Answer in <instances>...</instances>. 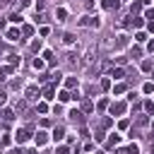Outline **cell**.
Listing matches in <instances>:
<instances>
[{
    "label": "cell",
    "mask_w": 154,
    "mask_h": 154,
    "mask_svg": "<svg viewBox=\"0 0 154 154\" xmlns=\"http://www.w3.org/2000/svg\"><path fill=\"white\" fill-rule=\"evenodd\" d=\"M29 132H31V128H19V130L14 132V142H17V144H22V142H26V140L31 137Z\"/></svg>",
    "instance_id": "obj_1"
},
{
    "label": "cell",
    "mask_w": 154,
    "mask_h": 154,
    "mask_svg": "<svg viewBox=\"0 0 154 154\" xmlns=\"http://www.w3.org/2000/svg\"><path fill=\"white\" fill-rule=\"evenodd\" d=\"M108 111H111V116H123L125 113V103L123 101H116V103L108 106Z\"/></svg>",
    "instance_id": "obj_2"
},
{
    "label": "cell",
    "mask_w": 154,
    "mask_h": 154,
    "mask_svg": "<svg viewBox=\"0 0 154 154\" xmlns=\"http://www.w3.org/2000/svg\"><path fill=\"white\" fill-rule=\"evenodd\" d=\"M79 26H99V19L96 17H82L79 19Z\"/></svg>",
    "instance_id": "obj_3"
},
{
    "label": "cell",
    "mask_w": 154,
    "mask_h": 154,
    "mask_svg": "<svg viewBox=\"0 0 154 154\" xmlns=\"http://www.w3.org/2000/svg\"><path fill=\"white\" fill-rule=\"evenodd\" d=\"M24 94H26V99H31V101H34V99H38V94H41V91H38V87H26V91H24Z\"/></svg>",
    "instance_id": "obj_4"
},
{
    "label": "cell",
    "mask_w": 154,
    "mask_h": 154,
    "mask_svg": "<svg viewBox=\"0 0 154 154\" xmlns=\"http://www.w3.org/2000/svg\"><path fill=\"white\" fill-rule=\"evenodd\" d=\"M34 140H36V144H38V147H43V144H46V142H48V135H46V132H41V130H38V132H36V137H34Z\"/></svg>",
    "instance_id": "obj_5"
},
{
    "label": "cell",
    "mask_w": 154,
    "mask_h": 154,
    "mask_svg": "<svg viewBox=\"0 0 154 154\" xmlns=\"http://www.w3.org/2000/svg\"><path fill=\"white\" fill-rule=\"evenodd\" d=\"M19 36H22V34H19V29H14V26H12V29H7V38H10V41H19Z\"/></svg>",
    "instance_id": "obj_6"
},
{
    "label": "cell",
    "mask_w": 154,
    "mask_h": 154,
    "mask_svg": "<svg viewBox=\"0 0 154 154\" xmlns=\"http://www.w3.org/2000/svg\"><path fill=\"white\" fill-rule=\"evenodd\" d=\"M63 137H65V128H60V125H58V128L53 130V140H55V142H60Z\"/></svg>",
    "instance_id": "obj_7"
},
{
    "label": "cell",
    "mask_w": 154,
    "mask_h": 154,
    "mask_svg": "<svg viewBox=\"0 0 154 154\" xmlns=\"http://www.w3.org/2000/svg\"><path fill=\"white\" fill-rule=\"evenodd\" d=\"M70 99H72V94H70L67 89H63V91L58 94V101H60V103H65V101H70Z\"/></svg>",
    "instance_id": "obj_8"
},
{
    "label": "cell",
    "mask_w": 154,
    "mask_h": 154,
    "mask_svg": "<svg viewBox=\"0 0 154 154\" xmlns=\"http://www.w3.org/2000/svg\"><path fill=\"white\" fill-rule=\"evenodd\" d=\"M19 34H22V36H31V34H34V26H31V24H24V26L19 29Z\"/></svg>",
    "instance_id": "obj_9"
},
{
    "label": "cell",
    "mask_w": 154,
    "mask_h": 154,
    "mask_svg": "<svg viewBox=\"0 0 154 154\" xmlns=\"http://www.w3.org/2000/svg\"><path fill=\"white\" fill-rule=\"evenodd\" d=\"M91 60H94V51H87V53H84V60H82V65L87 67V65H91Z\"/></svg>",
    "instance_id": "obj_10"
},
{
    "label": "cell",
    "mask_w": 154,
    "mask_h": 154,
    "mask_svg": "<svg viewBox=\"0 0 154 154\" xmlns=\"http://www.w3.org/2000/svg\"><path fill=\"white\" fill-rule=\"evenodd\" d=\"M118 5H120L118 0H103V7L106 10H118Z\"/></svg>",
    "instance_id": "obj_11"
},
{
    "label": "cell",
    "mask_w": 154,
    "mask_h": 154,
    "mask_svg": "<svg viewBox=\"0 0 154 154\" xmlns=\"http://www.w3.org/2000/svg\"><path fill=\"white\" fill-rule=\"evenodd\" d=\"M53 94H55V89H53V87H43V96H46L48 101H51V99H55Z\"/></svg>",
    "instance_id": "obj_12"
},
{
    "label": "cell",
    "mask_w": 154,
    "mask_h": 154,
    "mask_svg": "<svg viewBox=\"0 0 154 154\" xmlns=\"http://www.w3.org/2000/svg\"><path fill=\"white\" fill-rule=\"evenodd\" d=\"M82 111H84V113H91V111H94V103H91V101H82Z\"/></svg>",
    "instance_id": "obj_13"
},
{
    "label": "cell",
    "mask_w": 154,
    "mask_h": 154,
    "mask_svg": "<svg viewBox=\"0 0 154 154\" xmlns=\"http://www.w3.org/2000/svg\"><path fill=\"white\" fill-rule=\"evenodd\" d=\"M2 118H5V120H14V111H12V108H5V111H2Z\"/></svg>",
    "instance_id": "obj_14"
},
{
    "label": "cell",
    "mask_w": 154,
    "mask_h": 154,
    "mask_svg": "<svg viewBox=\"0 0 154 154\" xmlns=\"http://www.w3.org/2000/svg\"><path fill=\"white\" fill-rule=\"evenodd\" d=\"M135 41H137V43H144V41H147V34H144V31H137V34H135Z\"/></svg>",
    "instance_id": "obj_15"
},
{
    "label": "cell",
    "mask_w": 154,
    "mask_h": 154,
    "mask_svg": "<svg viewBox=\"0 0 154 154\" xmlns=\"http://www.w3.org/2000/svg\"><path fill=\"white\" fill-rule=\"evenodd\" d=\"M65 87H67V89H75V87H77V79H75V77H67V79H65Z\"/></svg>",
    "instance_id": "obj_16"
},
{
    "label": "cell",
    "mask_w": 154,
    "mask_h": 154,
    "mask_svg": "<svg viewBox=\"0 0 154 154\" xmlns=\"http://www.w3.org/2000/svg\"><path fill=\"white\" fill-rule=\"evenodd\" d=\"M70 118H72L75 123H82V113H79V111H70Z\"/></svg>",
    "instance_id": "obj_17"
},
{
    "label": "cell",
    "mask_w": 154,
    "mask_h": 154,
    "mask_svg": "<svg viewBox=\"0 0 154 154\" xmlns=\"http://www.w3.org/2000/svg\"><path fill=\"white\" fill-rule=\"evenodd\" d=\"M118 142H120V137H118V135H111V137H108V142H106V144H108V147H116V144H118Z\"/></svg>",
    "instance_id": "obj_18"
},
{
    "label": "cell",
    "mask_w": 154,
    "mask_h": 154,
    "mask_svg": "<svg viewBox=\"0 0 154 154\" xmlns=\"http://www.w3.org/2000/svg\"><path fill=\"white\" fill-rule=\"evenodd\" d=\"M130 10H132V14L137 17V12H142V2H132V7H130Z\"/></svg>",
    "instance_id": "obj_19"
},
{
    "label": "cell",
    "mask_w": 154,
    "mask_h": 154,
    "mask_svg": "<svg viewBox=\"0 0 154 154\" xmlns=\"http://www.w3.org/2000/svg\"><path fill=\"white\" fill-rule=\"evenodd\" d=\"M10 22H12V24H22V14H17V12L10 14Z\"/></svg>",
    "instance_id": "obj_20"
},
{
    "label": "cell",
    "mask_w": 154,
    "mask_h": 154,
    "mask_svg": "<svg viewBox=\"0 0 154 154\" xmlns=\"http://www.w3.org/2000/svg\"><path fill=\"white\" fill-rule=\"evenodd\" d=\"M123 75H125V72H123L120 67H113V72H111V77H116V79H120Z\"/></svg>",
    "instance_id": "obj_21"
},
{
    "label": "cell",
    "mask_w": 154,
    "mask_h": 154,
    "mask_svg": "<svg viewBox=\"0 0 154 154\" xmlns=\"http://www.w3.org/2000/svg\"><path fill=\"white\" fill-rule=\"evenodd\" d=\"M142 91H144V94H152V91H154V82H147V84L142 87Z\"/></svg>",
    "instance_id": "obj_22"
},
{
    "label": "cell",
    "mask_w": 154,
    "mask_h": 154,
    "mask_svg": "<svg viewBox=\"0 0 154 154\" xmlns=\"http://www.w3.org/2000/svg\"><path fill=\"white\" fill-rule=\"evenodd\" d=\"M123 91H125V84H120V82H118V84L113 87V94H123Z\"/></svg>",
    "instance_id": "obj_23"
},
{
    "label": "cell",
    "mask_w": 154,
    "mask_h": 154,
    "mask_svg": "<svg viewBox=\"0 0 154 154\" xmlns=\"http://www.w3.org/2000/svg\"><path fill=\"white\" fill-rule=\"evenodd\" d=\"M36 111H38V113H48V103H43V101H41V103L36 106Z\"/></svg>",
    "instance_id": "obj_24"
},
{
    "label": "cell",
    "mask_w": 154,
    "mask_h": 154,
    "mask_svg": "<svg viewBox=\"0 0 154 154\" xmlns=\"http://www.w3.org/2000/svg\"><path fill=\"white\" fill-rule=\"evenodd\" d=\"M144 111L147 113H154V101H144Z\"/></svg>",
    "instance_id": "obj_25"
},
{
    "label": "cell",
    "mask_w": 154,
    "mask_h": 154,
    "mask_svg": "<svg viewBox=\"0 0 154 154\" xmlns=\"http://www.w3.org/2000/svg\"><path fill=\"white\" fill-rule=\"evenodd\" d=\"M118 46H128V36H125V34L118 36Z\"/></svg>",
    "instance_id": "obj_26"
},
{
    "label": "cell",
    "mask_w": 154,
    "mask_h": 154,
    "mask_svg": "<svg viewBox=\"0 0 154 154\" xmlns=\"http://www.w3.org/2000/svg\"><path fill=\"white\" fill-rule=\"evenodd\" d=\"M7 60H10L12 65H17V63H19V55H14V53H10V55H7Z\"/></svg>",
    "instance_id": "obj_27"
},
{
    "label": "cell",
    "mask_w": 154,
    "mask_h": 154,
    "mask_svg": "<svg viewBox=\"0 0 154 154\" xmlns=\"http://www.w3.org/2000/svg\"><path fill=\"white\" fill-rule=\"evenodd\" d=\"M144 17H147L149 22H154V10H152V7H149V10H144Z\"/></svg>",
    "instance_id": "obj_28"
},
{
    "label": "cell",
    "mask_w": 154,
    "mask_h": 154,
    "mask_svg": "<svg viewBox=\"0 0 154 154\" xmlns=\"http://www.w3.org/2000/svg\"><path fill=\"white\" fill-rule=\"evenodd\" d=\"M63 41H65V43H75V34H65Z\"/></svg>",
    "instance_id": "obj_29"
},
{
    "label": "cell",
    "mask_w": 154,
    "mask_h": 154,
    "mask_svg": "<svg viewBox=\"0 0 154 154\" xmlns=\"http://www.w3.org/2000/svg\"><path fill=\"white\" fill-rule=\"evenodd\" d=\"M31 51L38 53V51H41V41H34V43H31Z\"/></svg>",
    "instance_id": "obj_30"
},
{
    "label": "cell",
    "mask_w": 154,
    "mask_h": 154,
    "mask_svg": "<svg viewBox=\"0 0 154 154\" xmlns=\"http://www.w3.org/2000/svg\"><path fill=\"white\" fill-rule=\"evenodd\" d=\"M142 70L149 72V70H152V60H144V63H142Z\"/></svg>",
    "instance_id": "obj_31"
},
{
    "label": "cell",
    "mask_w": 154,
    "mask_h": 154,
    "mask_svg": "<svg viewBox=\"0 0 154 154\" xmlns=\"http://www.w3.org/2000/svg\"><path fill=\"white\" fill-rule=\"evenodd\" d=\"M128 154H140V149H137V144H130V147H128Z\"/></svg>",
    "instance_id": "obj_32"
},
{
    "label": "cell",
    "mask_w": 154,
    "mask_h": 154,
    "mask_svg": "<svg viewBox=\"0 0 154 154\" xmlns=\"http://www.w3.org/2000/svg\"><path fill=\"white\" fill-rule=\"evenodd\" d=\"M43 58H46V60H51V63H53V51H43Z\"/></svg>",
    "instance_id": "obj_33"
},
{
    "label": "cell",
    "mask_w": 154,
    "mask_h": 154,
    "mask_svg": "<svg viewBox=\"0 0 154 154\" xmlns=\"http://www.w3.org/2000/svg\"><path fill=\"white\" fill-rule=\"evenodd\" d=\"M34 67H36V70H41V67H43V60H41V58H36V60H34Z\"/></svg>",
    "instance_id": "obj_34"
},
{
    "label": "cell",
    "mask_w": 154,
    "mask_h": 154,
    "mask_svg": "<svg viewBox=\"0 0 154 154\" xmlns=\"http://www.w3.org/2000/svg\"><path fill=\"white\" fill-rule=\"evenodd\" d=\"M111 87V79H101V89H108Z\"/></svg>",
    "instance_id": "obj_35"
},
{
    "label": "cell",
    "mask_w": 154,
    "mask_h": 154,
    "mask_svg": "<svg viewBox=\"0 0 154 154\" xmlns=\"http://www.w3.org/2000/svg\"><path fill=\"white\" fill-rule=\"evenodd\" d=\"M55 154H67V147H65V144H60V147H58V152H55Z\"/></svg>",
    "instance_id": "obj_36"
},
{
    "label": "cell",
    "mask_w": 154,
    "mask_h": 154,
    "mask_svg": "<svg viewBox=\"0 0 154 154\" xmlns=\"http://www.w3.org/2000/svg\"><path fill=\"white\" fill-rule=\"evenodd\" d=\"M87 7L91 10V7H94V0H87Z\"/></svg>",
    "instance_id": "obj_37"
},
{
    "label": "cell",
    "mask_w": 154,
    "mask_h": 154,
    "mask_svg": "<svg viewBox=\"0 0 154 154\" xmlns=\"http://www.w3.org/2000/svg\"><path fill=\"white\" fill-rule=\"evenodd\" d=\"M5 5H10V0H0V7H5Z\"/></svg>",
    "instance_id": "obj_38"
},
{
    "label": "cell",
    "mask_w": 154,
    "mask_h": 154,
    "mask_svg": "<svg viewBox=\"0 0 154 154\" xmlns=\"http://www.w3.org/2000/svg\"><path fill=\"white\" fill-rule=\"evenodd\" d=\"M29 2H31V0H19V5H29Z\"/></svg>",
    "instance_id": "obj_39"
},
{
    "label": "cell",
    "mask_w": 154,
    "mask_h": 154,
    "mask_svg": "<svg viewBox=\"0 0 154 154\" xmlns=\"http://www.w3.org/2000/svg\"><path fill=\"white\" fill-rule=\"evenodd\" d=\"M24 154H36V152H34V149H29V152H24Z\"/></svg>",
    "instance_id": "obj_40"
},
{
    "label": "cell",
    "mask_w": 154,
    "mask_h": 154,
    "mask_svg": "<svg viewBox=\"0 0 154 154\" xmlns=\"http://www.w3.org/2000/svg\"><path fill=\"white\" fill-rule=\"evenodd\" d=\"M152 79H154V70H152Z\"/></svg>",
    "instance_id": "obj_41"
},
{
    "label": "cell",
    "mask_w": 154,
    "mask_h": 154,
    "mask_svg": "<svg viewBox=\"0 0 154 154\" xmlns=\"http://www.w3.org/2000/svg\"><path fill=\"white\" fill-rule=\"evenodd\" d=\"M0 154H2V149H0Z\"/></svg>",
    "instance_id": "obj_42"
},
{
    "label": "cell",
    "mask_w": 154,
    "mask_h": 154,
    "mask_svg": "<svg viewBox=\"0 0 154 154\" xmlns=\"http://www.w3.org/2000/svg\"><path fill=\"white\" fill-rule=\"evenodd\" d=\"M96 154H101V152H96Z\"/></svg>",
    "instance_id": "obj_43"
}]
</instances>
